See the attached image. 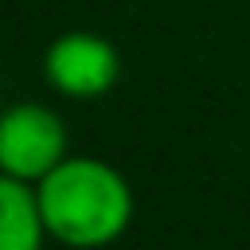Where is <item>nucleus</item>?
I'll return each instance as SVG.
<instances>
[{
	"mask_svg": "<svg viewBox=\"0 0 250 250\" xmlns=\"http://www.w3.org/2000/svg\"><path fill=\"white\" fill-rule=\"evenodd\" d=\"M35 203L47 227V238L70 250L113 246L133 223V188L129 180L98 156H66L39 184Z\"/></svg>",
	"mask_w": 250,
	"mask_h": 250,
	"instance_id": "nucleus-1",
	"label": "nucleus"
},
{
	"mask_svg": "<svg viewBox=\"0 0 250 250\" xmlns=\"http://www.w3.org/2000/svg\"><path fill=\"white\" fill-rule=\"evenodd\" d=\"M66 121L43 102H16L0 113V172L23 184H39L70 152Z\"/></svg>",
	"mask_w": 250,
	"mask_h": 250,
	"instance_id": "nucleus-2",
	"label": "nucleus"
},
{
	"mask_svg": "<svg viewBox=\"0 0 250 250\" xmlns=\"http://www.w3.org/2000/svg\"><path fill=\"white\" fill-rule=\"evenodd\" d=\"M43 78L62 98H102L121 78V51L98 31H62L43 51Z\"/></svg>",
	"mask_w": 250,
	"mask_h": 250,
	"instance_id": "nucleus-3",
	"label": "nucleus"
},
{
	"mask_svg": "<svg viewBox=\"0 0 250 250\" xmlns=\"http://www.w3.org/2000/svg\"><path fill=\"white\" fill-rule=\"evenodd\" d=\"M47 227L35 203V188L0 172V250H43Z\"/></svg>",
	"mask_w": 250,
	"mask_h": 250,
	"instance_id": "nucleus-4",
	"label": "nucleus"
}]
</instances>
